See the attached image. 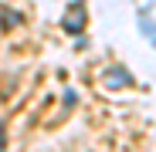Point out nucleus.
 <instances>
[{
	"mask_svg": "<svg viewBox=\"0 0 156 152\" xmlns=\"http://www.w3.org/2000/svg\"><path fill=\"white\" fill-rule=\"evenodd\" d=\"M139 27H143V31H146V37H149V41H153V44H156V27H153V20H149V17H146V14H143V17H139Z\"/></svg>",
	"mask_w": 156,
	"mask_h": 152,
	"instance_id": "7ed1b4c3",
	"label": "nucleus"
},
{
	"mask_svg": "<svg viewBox=\"0 0 156 152\" xmlns=\"http://www.w3.org/2000/svg\"><path fill=\"white\" fill-rule=\"evenodd\" d=\"M61 27H65L68 34H82V31H85V7H82V4H71V7L65 10V17H61Z\"/></svg>",
	"mask_w": 156,
	"mask_h": 152,
	"instance_id": "f257e3e1",
	"label": "nucleus"
},
{
	"mask_svg": "<svg viewBox=\"0 0 156 152\" xmlns=\"http://www.w3.org/2000/svg\"><path fill=\"white\" fill-rule=\"evenodd\" d=\"M0 145H4V122H0Z\"/></svg>",
	"mask_w": 156,
	"mask_h": 152,
	"instance_id": "20e7f679",
	"label": "nucleus"
},
{
	"mask_svg": "<svg viewBox=\"0 0 156 152\" xmlns=\"http://www.w3.org/2000/svg\"><path fill=\"white\" fill-rule=\"evenodd\" d=\"M102 81H105V88H133V74H129L122 64H115V68H105Z\"/></svg>",
	"mask_w": 156,
	"mask_h": 152,
	"instance_id": "f03ea898",
	"label": "nucleus"
}]
</instances>
